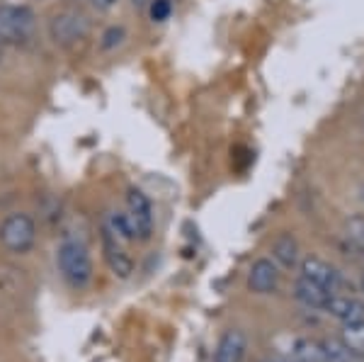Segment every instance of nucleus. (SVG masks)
<instances>
[{"instance_id":"obj_18","label":"nucleus","mask_w":364,"mask_h":362,"mask_svg":"<svg viewBox=\"0 0 364 362\" xmlns=\"http://www.w3.org/2000/svg\"><path fill=\"white\" fill-rule=\"evenodd\" d=\"M127 39V32L124 27H109L107 32L102 34V49H114V46H119L122 42Z\"/></svg>"},{"instance_id":"obj_6","label":"nucleus","mask_w":364,"mask_h":362,"mask_svg":"<svg viewBox=\"0 0 364 362\" xmlns=\"http://www.w3.org/2000/svg\"><path fill=\"white\" fill-rule=\"evenodd\" d=\"M299 275L306 277L309 282H314V284H321V287L328 292H340L345 284L343 272H340L336 265H331L328 260L316 258V255H309V258L301 260Z\"/></svg>"},{"instance_id":"obj_10","label":"nucleus","mask_w":364,"mask_h":362,"mask_svg":"<svg viewBox=\"0 0 364 362\" xmlns=\"http://www.w3.org/2000/svg\"><path fill=\"white\" fill-rule=\"evenodd\" d=\"M248 353V338L240 329H228L219 338L214 350V362H243Z\"/></svg>"},{"instance_id":"obj_19","label":"nucleus","mask_w":364,"mask_h":362,"mask_svg":"<svg viewBox=\"0 0 364 362\" xmlns=\"http://www.w3.org/2000/svg\"><path fill=\"white\" fill-rule=\"evenodd\" d=\"M92 5H95L97 10H102V13H107V10H114L117 5H119V0H90Z\"/></svg>"},{"instance_id":"obj_8","label":"nucleus","mask_w":364,"mask_h":362,"mask_svg":"<svg viewBox=\"0 0 364 362\" xmlns=\"http://www.w3.org/2000/svg\"><path fill=\"white\" fill-rule=\"evenodd\" d=\"M279 284V267L272 258H257L248 272V289L255 294H272Z\"/></svg>"},{"instance_id":"obj_7","label":"nucleus","mask_w":364,"mask_h":362,"mask_svg":"<svg viewBox=\"0 0 364 362\" xmlns=\"http://www.w3.org/2000/svg\"><path fill=\"white\" fill-rule=\"evenodd\" d=\"M102 250H105V260H107L114 277H119V280L132 277L134 260L129 258V253L124 250V243H122L119 238H114L107 229H102Z\"/></svg>"},{"instance_id":"obj_22","label":"nucleus","mask_w":364,"mask_h":362,"mask_svg":"<svg viewBox=\"0 0 364 362\" xmlns=\"http://www.w3.org/2000/svg\"><path fill=\"white\" fill-rule=\"evenodd\" d=\"M0 61H3V44H0Z\"/></svg>"},{"instance_id":"obj_12","label":"nucleus","mask_w":364,"mask_h":362,"mask_svg":"<svg viewBox=\"0 0 364 362\" xmlns=\"http://www.w3.org/2000/svg\"><path fill=\"white\" fill-rule=\"evenodd\" d=\"M272 260L277 262V267H284V270H291L299 262V243L291 233H279L272 243Z\"/></svg>"},{"instance_id":"obj_11","label":"nucleus","mask_w":364,"mask_h":362,"mask_svg":"<svg viewBox=\"0 0 364 362\" xmlns=\"http://www.w3.org/2000/svg\"><path fill=\"white\" fill-rule=\"evenodd\" d=\"M331 294H333V292L323 289L321 284L309 282V280L301 277V275H299L296 282H294V299L301 307L314 309V312H323L326 304H328V299H331Z\"/></svg>"},{"instance_id":"obj_2","label":"nucleus","mask_w":364,"mask_h":362,"mask_svg":"<svg viewBox=\"0 0 364 362\" xmlns=\"http://www.w3.org/2000/svg\"><path fill=\"white\" fill-rule=\"evenodd\" d=\"M37 29V15L27 5H0V44H27Z\"/></svg>"},{"instance_id":"obj_5","label":"nucleus","mask_w":364,"mask_h":362,"mask_svg":"<svg viewBox=\"0 0 364 362\" xmlns=\"http://www.w3.org/2000/svg\"><path fill=\"white\" fill-rule=\"evenodd\" d=\"M51 39L61 46H70V44H78L80 39L87 37L90 32V20L78 13V10H66V13H58L49 25Z\"/></svg>"},{"instance_id":"obj_16","label":"nucleus","mask_w":364,"mask_h":362,"mask_svg":"<svg viewBox=\"0 0 364 362\" xmlns=\"http://www.w3.org/2000/svg\"><path fill=\"white\" fill-rule=\"evenodd\" d=\"M149 15L154 22H166L168 17L173 15V3H170V0H151Z\"/></svg>"},{"instance_id":"obj_20","label":"nucleus","mask_w":364,"mask_h":362,"mask_svg":"<svg viewBox=\"0 0 364 362\" xmlns=\"http://www.w3.org/2000/svg\"><path fill=\"white\" fill-rule=\"evenodd\" d=\"M262 362H294V360H289V358H284V355H282V358H267Z\"/></svg>"},{"instance_id":"obj_14","label":"nucleus","mask_w":364,"mask_h":362,"mask_svg":"<svg viewBox=\"0 0 364 362\" xmlns=\"http://www.w3.org/2000/svg\"><path fill=\"white\" fill-rule=\"evenodd\" d=\"M102 229H107L114 238H119L122 243L134 241V231H132V224H129L127 212H109L102 224Z\"/></svg>"},{"instance_id":"obj_23","label":"nucleus","mask_w":364,"mask_h":362,"mask_svg":"<svg viewBox=\"0 0 364 362\" xmlns=\"http://www.w3.org/2000/svg\"><path fill=\"white\" fill-rule=\"evenodd\" d=\"M362 289H364V280H362Z\"/></svg>"},{"instance_id":"obj_15","label":"nucleus","mask_w":364,"mask_h":362,"mask_svg":"<svg viewBox=\"0 0 364 362\" xmlns=\"http://www.w3.org/2000/svg\"><path fill=\"white\" fill-rule=\"evenodd\" d=\"M323 348H326V355H328V362H364V358H357L355 353H350L348 346L343 341H333V338H326L321 341Z\"/></svg>"},{"instance_id":"obj_1","label":"nucleus","mask_w":364,"mask_h":362,"mask_svg":"<svg viewBox=\"0 0 364 362\" xmlns=\"http://www.w3.org/2000/svg\"><path fill=\"white\" fill-rule=\"evenodd\" d=\"M56 265L61 277L73 289H85L92 280V258L87 248L75 238H66L56 248Z\"/></svg>"},{"instance_id":"obj_3","label":"nucleus","mask_w":364,"mask_h":362,"mask_svg":"<svg viewBox=\"0 0 364 362\" xmlns=\"http://www.w3.org/2000/svg\"><path fill=\"white\" fill-rule=\"evenodd\" d=\"M37 243V224L29 214L15 212L0 221V246L8 253L25 255Z\"/></svg>"},{"instance_id":"obj_13","label":"nucleus","mask_w":364,"mask_h":362,"mask_svg":"<svg viewBox=\"0 0 364 362\" xmlns=\"http://www.w3.org/2000/svg\"><path fill=\"white\" fill-rule=\"evenodd\" d=\"M340 341L348 346L350 353H355L357 358H364V319L352 321V324H343Z\"/></svg>"},{"instance_id":"obj_17","label":"nucleus","mask_w":364,"mask_h":362,"mask_svg":"<svg viewBox=\"0 0 364 362\" xmlns=\"http://www.w3.org/2000/svg\"><path fill=\"white\" fill-rule=\"evenodd\" d=\"M348 238L352 246L364 250V217H355L348 221Z\"/></svg>"},{"instance_id":"obj_9","label":"nucleus","mask_w":364,"mask_h":362,"mask_svg":"<svg viewBox=\"0 0 364 362\" xmlns=\"http://www.w3.org/2000/svg\"><path fill=\"white\" fill-rule=\"evenodd\" d=\"M323 312H326L328 316L338 319L340 324H352V321L364 319V302L360 299V297L343 294V292H333Z\"/></svg>"},{"instance_id":"obj_21","label":"nucleus","mask_w":364,"mask_h":362,"mask_svg":"<svg viewBox=\"0 0 364 362\" xmlns=\"http://www.w3.org/2000/svg\"><path fill=\"white\" fill-rule=\"evenodd\" d=\"M360 200L364 202V183H362V188H360Z\"/></svg>"},{"instance_id":"obj_4","label":"nucleus","mask_w":364,"mask_h":362,"mask_svg":"<svg viewBox=\"0 0 364 362\" xmlns=\"http://www.w3.org/2000/svg\"><path fill=\"white\" fill-rule=\"evenodd\" d=\"M127 217L134 231V241H149L154 233V207L139 188H129L127 192Z\"/></svg>"}]
</instances>
